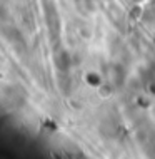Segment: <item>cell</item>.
Here are the masks:
<instances>
[{
  "instance_id": "1",
  "label": "cell",
  "mask_w": 155,
  "mask_h": 159,
  "mask_svg": "<svg viewBox=\"0 0 155 159\" xmlns=\"http://www.w3.org/2000/svg\"><path fill=\"white\" fill-rule=\"evenodd\" d=\"M57 66L62 69V70H65V69L68 67V55H67L65 52H63V54L57 59Z\"/></svg>"
}]
</instances>
